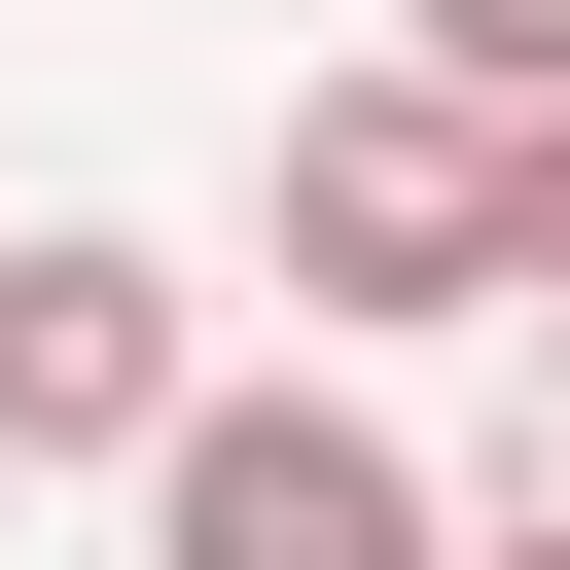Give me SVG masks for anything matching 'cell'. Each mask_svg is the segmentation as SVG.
Returning a JSON list of instances; mask_svg holds the SVG:
<instances>
[{
	"instance_id": "6da1fadb",
	"label": "cell",
	"mask_w": 570,
	"mask_h": 570,
	"mask_svg": "<svg viewBox=\"0 0 570 570\" xmlns=\"http://www.w3.org/2000/svg\"><path fill=\"white\" fill-rule=\"evenodd\" d=\"M499 249H534V142L499 107H428V71H321L285 107V321H499Z\"/></svg>"
},
{
	"instance_id": "7a4b0ae2",
	"label": "cell",
	"mask_w": 570,
	"mask_h": 570,
	"mask_svg": "<svg viewBox=\"0 0 570 570\" xmlns=\"http://www.w3.org/2000/svg\"><path fill=\"white\" fill-rule=\"evenodd\" d=\"M142 570H463V463L392 428V392H178V463H142Z\"/></svg>"
},
{
	"instance_id": "3957f363",
	"label": "cell",
	"mask_w": 570,
	"mask_h": 570,
	"mask_svg": "<svg viewBox=\"0 0 570 570\" xmlns=\"http://www.w3.org/2000/svg\"><path fill=\"white\" fill-rule=\"evenodd\" d=\"M178 392H214V285H178L142 214H36V249H0V463H107V499H142Z\"/></svg>"
},
{
	"instance_id": "277c9868",
	"label": "cell",
	"mask_w": 570,
	"mask_h": 570,
	"mask_svg": "<svg viewBox=\"0 0 570 570\" xmlns=\"http://www.w3.org/2000/svg\"><path fill=\"white\" fill-rule=\"evenodd\" d=\"M392 71H428V107H499V142H570V0H392Z\"/></svg>"
},
{
	"instance_id": "5b68a950",
	"label": "cell",
	"mask_w": 570,
	"mask_h": 570,
	"mask_svg": "<svg viewBox=\"0 0 570 570\" xmlns=\"http://www.w3.org/2000/svg\"><path fill=\"white\" fill-rule=\"evenodd\" d=\"M463 570H570V463H534V499H463Z\"/></svg>"
},
{
	"instance_id": "8992f818",
	"label": "cell",
	"mask_w": 570,
	"mask_h": 570,
	"mask_svg": "<svg viewBox=\"0 0 570 570\" xmlns=\"http://www.w3.org/2000/svg\"><path fill=\"white\" fill-rule=\"evenodd\" d=\"M499 321H570V142H534V249H499Z\"/></svg>"
}]
</instances>
